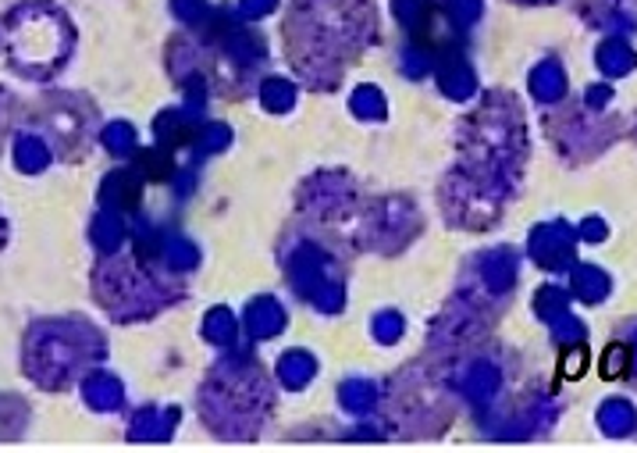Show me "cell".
<instances>
[{
    "mask_svg": "<svg viewBox=\"0 0 637 453\" xmlns=\"http://www.w3.org/2000/svg\"><path fill=\"white\" fill-rule=\"evenodd\" d=\"M72 51V26L61 12L47 4H26L8 15L4 54L8 65L29 79L54 76Z\"/></svg>",
    "mask_w": 637,
    "mask_h": 453,
    "instance_id": "6da1fadb",
    "label": "cell"
},
{
    "mask_svg": "<svg viewBox=\"0 0 637 453\" xmlns=\"http://www.w3.org/2000/svg\"><path fill=\"white\" fill-rule=\"evenodd\" d=\"M602 375H609V378L626 375V350H623V346H616V350H612V357H605V361H602Z\"/></svg>",
    "mask_w": 637,
    "mask_h": 453,
    "instance_id": "7a4b0ae2",
    "label": "cell"
}]
</instances>
